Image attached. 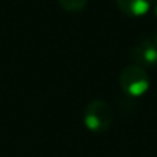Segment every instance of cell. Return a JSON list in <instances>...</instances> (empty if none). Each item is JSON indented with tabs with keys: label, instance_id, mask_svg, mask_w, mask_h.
I'll use <instances>...</instances> for the list:
<instances>
[{
	"label": "cell",
	"instance_id": "obj_1",
	"mask_svg": "<svg viewBox=\"0 0 157 157\" xmlns=\"http://www.w3.org/2000/svg\"><path fill=\"white\" fill-rule=\"evenodd\" d=\"M83 123L86 128L91 132L102 134L110 128L113 123V112L112 108L101 99L91 101L86 106L83 113Z\"/></svg>",
	"mask_w": 157,
	"mask_h": 157
},
{
	"label": "cell",
	"instance_id": "obj_2",
	"mask_svg": "<svg viewBox=\"0 0 157 157\" xmlns=\"http://www.w3.org/2000/svg\"><path fill=\"white\" fill-rule=\"evenodd\" d=\"M120 87L124 94L132 98H139L147 92L150 87V78L146 71L141 66H125L120 73Z\"/></svg>",
	"mask_w": 157,
	"mask_h": 157
},
{
	"label": "cell",
	"instance_id": "obj_3",
	"mask_svg": "<svg viewBox=\"0 0 157 157\" xmlns=\"http://www.w3.org/2000/svg\"><path fill=\"white\" fill-rule=\"evenodd\" d=\"M130 59L132 65L141 68H153L157 65V46L153 39L145 37L134 46L130 52Z\"/></svg>",
	"mask_w": 157,
	"mask_h": 157
},
{
	"label": "cell",
	"instance_id": "obj_4",
	"mask_svg": "<svg viewBox=\"0 0 157 157\" xmlns=\"http://www.w3.org/2000/svg\"><path fill=\"white\" fill-rule=\"evenodd\" d=\"M155 0H116V4L123 14L131 18L146 15L153 7Z\"/></svg>",
	"mask_w": 157,
	"mask_h": 157
},
{
	"label": "cell",
	"instance_id": "obj_5",
	"mask_svg": "<svg viewBox=\"0 0 157 157\" xmlns=\"http://www.w3.org/2000/svg\"><path fill=\"white\" fill-rule=\"evenodd\" d=\"M88 0H58L59 6L68 13H80L86 8Z\"/></svg>",
	"mask_w": 157,
	"mask_h": 157
},
{
	"label": "cell",
	"instance_id": "obj_6",
	"mask_svg": "<svg viewBox=\"0 0 157 157\" xmlns=\"http://www.w3.org/2000/svg\"><path fill=\"white\" fill-rule=\"evenodd\" d=\"M153 11H155V15L157 17V0L153 3Z\"/></svg>",
	"mask_w": 157,
	"mask_h": 157
},
{
	"label": "cell",
	"instance_id": "obj_7",
	"mask_svg": "<svg viewBox=\"0 0 157 157\" xmlns=\"http://www.w3.org/2000/svg\"><path fill=\"white\" fill-rule=\"evenodd\" d=\"M153 41H155V44H156V46H157V30H156V33H155V35H153Z\"/></svg>",
	"mask_w": 157,
	"mask_h": 157
}]
</instances>
